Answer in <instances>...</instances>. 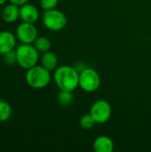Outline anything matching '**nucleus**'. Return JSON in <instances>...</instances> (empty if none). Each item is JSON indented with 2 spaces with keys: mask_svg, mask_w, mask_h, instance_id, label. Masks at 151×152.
Wrapping results in <instances>:
<instances>
[{
  "mask_svg": "<svg viewBox=\"0 0 151 152\" xmlns=\"http://www.w3.org/2000/svg\"><path fill=\"white\" fill-rule=\"evenodd\" d=\"M53 79L60 90L73 92L79 86V72L71 66L62 65L56 68Z\"/></svg>",
  "mask_w": 151,
  "mask_h": 152,
  "instance_id": "1",
  "label": "nucleus"
},
{
  "mask_svg": "<svg viewBox=\"0 0 151 152\" xmlns=\"http://www.w3.org/2000/svg\"><path fill=\"white\" fill-rule=\"evenodd\" d=\"M17 64L23 69H29L39 61V52L32 44H21L16 49Z\"/></svg>",
  "mask_w": 151,
  "mask_h": 152,
  "instance_id": "2",
  "label": "nucleus"
},
{
  "mask_svg": "<svg viewBox=\"0 0 151 152\" xmlns=\"http://www.w3.org/2000/svg\"><path fill=\"white\" fill-rule=\"evenodd\" d=\"M28 86L34 89H43L46 87L51 81L50 70L44 67L36 65L27 70L25 76Z\"/></svg>",
  "mask_w": 151,
  "mask_h": 152,
  "instance_id": "3",
  "label": "nucleus"
},
{
  "mask_svg": "<svg viewBox=\"0 0 151 152\" xmlns=\"http://www.w3.org/2000/svg\"><path fill=\"white\" fill-rule=\"evenodd\" d=\"M101 86V77L98 72L92 68H85L79 73V86L87 93L98 90Z\"/></svg>",
  "mask_w": 151,
  "mask_h": 152,
  "instance_id": "4",
  "label": "nucleus"
},
{
  "mask_svg": "<svg viewBox=\"0 0 151 152\" xmlns=\"http://www.w3.org/2000/svg\"><path fill=\"white\" fill-rule=\"evenodd\" d=\"M43 23L44 27L52 31H59L67 25V17L60 10L52 9L44 11L43 14Z\"/></svg>",
  "mask_w": 151,
  "mask_h": 152,
  "instance_id": "5",
  "label": "nucleus"
},
{
  "mask_svg": "<svg viewBox=\"0 0 151 152\" xmlns=\"http://www.w3.org/2000/svg\"><path fill=\"white\" fill-rule=\"evenodd\" d=\"M111 113V106L106 100H99L95 102L90 110V115L97 124L106 123L110 118Z\"/></svg>",
  "mask_w": 151,
  "mask_h": 152,
  "instance_id": "6",
  "label": "nucleus"
},
{
  "mask_svg": "<svg viewBox=\"0 0 151 152\" xmlns=\"http://www.w3.org/2000/svg\"><path fill=\"white\" fill-rule=\"evenodd\" d=\"M16 37L21 44H33L37 37V28L33 23L22 21L16 28Z\"/></svg>",
  "mask_w": 151,
  "mask_h": 152,
  "instance_id": "7",
  "label": "nucleus"
},
{
  "mask_svg": "<svg viewBox=\"0 0 151 152\" xmlns=\"http://www.w3.org/2000/svg\"><path fill=\"white\" fill-rule=\"evenodd\" d=\"M20 18L28 23H36L39 19V11L32 4L26 3L20 6Z\"/></svg>",
  "mask_w": 151,
  "mask_h": 152,
  "instance_id": "8",
  "label": "nucleus"
},
{
  "mask_svg": "<svg viewBox=\"0 0 151 152\" xmlns=\"http://www.w3.org/2000/svg\"><path fill=\"white\" fill-rule=\"evenodd\" d=\"M17 42L16 35L8 30H4L0 32V54L4 55V53L14 50Z\"/></svg>",
  "mask_w": 151,
  "mask_h": 152,
  "instance_id": "9",
  "label": "nucleus"
},
{
  "mask_svg": "<svg viewBox=\"0 0 151 152\" xmlns=\"http://www.w3.org/2000/svg\"><path fill=\"white\" fill-rule=\"evenodd\" d=\"M2 18L6 23H13L20 18V6L10 3L2 11Z\"/></svg>",
  "mask_w": 151,
  "mask_h": 152,
  "instance_id": "10",
  "label": "nucleus"
},
{
  "mask_svg": "<svg viewBox=\"0 0 151 152\" xmlns=\"http://www.w3.org/2000/svg\"><path fill=\"white\" fill-rule=\"evenodd\" d=\"M93 150L96 152H112L114 142L109 136L101 135L93 142Z\"/></svg>",
  "mask_w": 151,
  "mask_h": 152,
  "instance_id": "11",
  "label": "nucleus"
},
{
  "mask_svg": "<svg viewBox=\"0 0 151 152\" xmlns=\"http://www.w3.org/2000/svg\"><path fill=\"white\" fill-rule=\"evenodd\" d=\"M40 61H41V65L50 71L55 70L57 68V65H58L57 55L51 51L43 53V54L40 58Z\"/></svg>",
  "mask_w": 151,
  "mask_h": 152,
  "instance_id": "12",
  "label": "nucleus"
},
{
  "mask_svg": "<svg viewBox=\"0 0 151 152\" xmlns=\"http://www.w3.org/2000/svg\"><path fill=\"white\" fill-rule=\"evenodd\" d=\"M33 44L39 53H44L49 51L52 45L51 41L46 37H37Z\"/></svg>",
  "mask_w": 151,
  "mask_h": 152,
  "instance_id": "13",
  "label": "nucleus"
},
{
  "mask_svg": "<svg viewBox=\"0 0 151 152\" xmlns=\"http://www.w3.org/2000/svg\"><path fill=\"white\" fill-rule=\"evenodd\" d=\"M12 114V109L9 102L0 101V122H5L10 119Z\"/></svg>",
  "mask_w": 151,
  "mask_h": 152,
  "instance_id": "14",
  "label": "nucleus"
},
{
  "mask_svg": "<svg viewBox=\"0 0 151 152\" xmlns=\"http://www.w3.org/2000/svg\"><path fill=\"white\" fill-rule=\"evenodd\" d=\"M73 100H74L73 94L70 91L60 90V93L57 95V102L60 105L62 106H68L71 104Z\"/></svg>",
  "mask_w": 151,
  "mask_h": 152,
  "instance_id": "15",
  "label": "nucleus"
},
{
  "mask_svg": "<svg viewBox=\"0 0 151 152\" xmlns=\"http://www.w3.org/2000/svg\"><path fill=\"white\" fill-rule=\"evenodd\" d=\"M95 121L93 120V118H92V116L89 114H85L81 117L80 120H79V125L83 129L85 130H89L91 128H93L95 125Z\"/></svg>",
  "mask_w": 151,
  "mask_h": 152,
  "instance_id": "16",
  "label": "nucleus"
},
{
  "mask_svg": "<svg viewBox=\"0 0 151 152\" xmlns=\"http://www.w3.org/2000/svg\"><path fill=\"white\" fill-rule=\"evenodd\" d=\"M3 61L7 65H14L17 63V55L16 50L10 51L3 55Z\"/></svg>",
  "mask_w": 151,
  "mask_h": 152,
  "instance_id": "17",
  "label": "nucleus"
},
{
  "mask_svg": "<svg viewBox=\"0 0 151 152\" xmlns=\"http://www.w3.org/2000/svg\"><path fill=\"white\" fill-rule=\"evenodd\" d=\"M59 0H40L41 8L44 11L54 9L58 4Z\"/></svg>",
  "mask_w": 151,
  "mask_h": 152,
  "instance_id": "18",
  "label": "nucleus"
},
{
  "mask_svg": "<svg viewBox=\"0 0 151 152\" xmlns=\"http://www.w3.org/2000/svg\"><path fill=\"white\" fill-rule=\"evenodd\" d=\"M8 1L10 3H12V4H17L19 6H20V5H22V4H24L28 2V0H8Z\"/></svg>",
  "mask_w": 151,
  "mask_h": 152,
  "instance_id": "19",
  "label": "nucleus"
},
{
  "mask_svg": "<svg viewBox=\"0 0 151 152\" xmlns=\"http://www.w3.org/2000/svg\"><path fill=\"white\" fill-rule=\"evenodd\" d=\"M8 0H0V5H3V4H4L6 2H7Z\"/></svg>",
  "mask_w": 151,
  "mask_h": 152,
  "instance_id": "20",
  "label": "nucleus"
}]
</instances>
